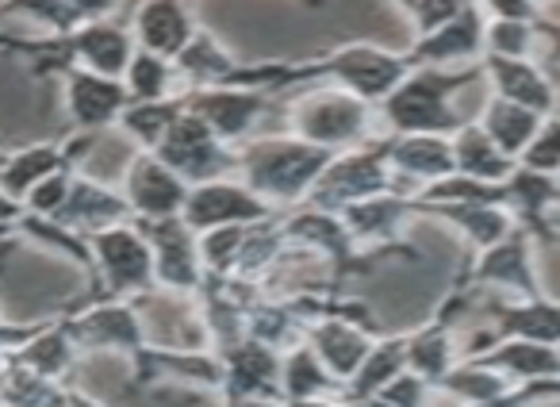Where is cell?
<instances>
[{"instance_id": "cell-1", "label": "cell", "mask_w": 560, "mask_h": 407, "mask_svg": "<svg viewBox=\"0 0 560 407\" xmlns=\"http://www.w3.org/2000/svg\"><path fill=\"white\" fill-rule=\"evenodd\" d=\"M411 70L407 50H392L381 43H342L323 55L307 58H269V62H238L226 85H257L265 93H284V89H312L330 85L361 96L376 108Z\"/></svg>"}, {"instance_id": "cell-2", "label": "cell", "mask_w": 560, "mask_h": 407, "mask_svg": "<svg viewBox=\"0 0 560 407\" xmlns=\"http://www.w3.org/2000/svg\"><path fill=\"white\" fill-rule=\"evenodd\" d=\"M330 150L312 147L296 135H261L234 147V177L257 193L272 212H292L307 203L319 173L327 170Z\"/></svg>"}, {"instance_id": "cell-3", "label": "cell", "mask_w": 560, "mask_h": 407, "mask_svg": "<svg viewBox=\"0 0 560 407\" xmlns=\"http://www.w3.org/2000/svg\"><path fill=\"white\" fill-rule=\"evenodd\" d=\"M483 78L480 66L438 70V66H411L407 78L376 104L388 135H453L465 116L453 108L460 93Z\"/></svg>"}, {"instance_id": "cell-4", "label": "cell", "mask_w": 560, "mask_h": 407, "mask_svg": "<svg viewBox=\"0 0 560 407\" xmlns=\"http://www.w3.org/2000/svg\"><path fill=\"white\" fill-rule=\"evenodd\" d=\"M284 124L296 139L330 150V154H342V150H353L361 142H373L376 108L361 96L346 93V89L312 85L289 101Z\"/></svg>"}, {"instance_id": "cell-5", "label": "cell", "mask_w": 560, "mask_h": 407, "mask_svg": "<svg viewBox=\"0 0 560 407\" xmlns=\"http://www.w3.org/2000/svg\"><path fill=\"white\" fill-rule=\"evenodd\" d=\"M89 254H93V296H116V300H142L158 289L154 284V258L150 243L135 220L104 228L89 235Z\"/></svg>"}, {"instance_id": "cell-6", "label": "cell", "mask_w": 560, "mask_h": 407, "mask_svg": "<svg viewBox=\"0 0 560 407\" xmlns=\"http://www.w3.org/2000/svg\"><path fill=\"white\" fill-rule=\"evenodd\" d=\"M62 323L81 353H119L131 361L150 342L147 319H142V307L135 300L93 296L81 307H73L70 315H62Z\"/></svg>"}, {"instance_id": "cell-7", "label": "cell", "mask_w": 560, "mask_h": 407, "mask_svg": "<svg viewBox=\"0 0 560 407\" xmlns=\"http://www.w3.org/2000/svg\"><path fill=\"white\" fill-rule=\"evenodd\" d=\"M396 188V177L388 170V158H384L381 139L361 142L353 150H342L327 162V170L319 173L312 196H307V208H323V212H342L350 203L369 200L376 193H388Z\"/></svg>"}, {"instance_id": "cell-8", "label": "cell", "mask_w": 560, "mask_h": 407, "mask_svg": "<svg viewBox=\"0 0 560 407\" xmlns=\"http://www.w3.org/2000/svg\"><path fill=\"white\" fill-rule=\"evenodd\" d=\"M376 338H381V330L373 327L365 307L353 312V304H346V300H330V312L312 319L304 330V342L319 353V361L330 369V376H335L342 388L361 369V361L373 350Z\"/></svg>"}, {"instance_id": "cell-9", "label": "cell", "mask_w": 560, "mask_h": 407, "mask_svg": "<svg viewBox=\"0 0 560 407\" xmlns=\"http://www.w3.org/2000/svg\"><path fill=\"white\" fill-rule=\"evenodd\" d=\"M135 223H139L150 243L158 292L196 296L203 289V281H208V269H203L200 258V235L180 216H173V220H135Z\"/></svg>"}, {"instance_id": "cell-10", "label": "cell", "mask_w": 560, "mask_h": 407, "mask_svg": "<svg viewBox=\"0 0 560 407\" xmlns=\"http://www.w3.org/2000/svg\"><path fill=\"white\" fill-rule=\"evenodd\" d=\"M154 154L170 165L177 177H185L188 185H203L215 177H234V147H226L208 124L185 112L173 119V127L165 131V139L154 147Z\"/></svg>"}, {"instance_id": "cell-11", "label": "cell", "mask_w": 560, "mask_h": 407, "mask_svg": "<svg viewBox=\"0 0 560 407\" xmlns=\"http://www.w3.org/2000/svg\"><path fill=\"white\" fill-rule=\"evenodd\" d=\"M269 101L272 93H265L257 85H208L180 93L185 112H192L200 124H208L226 147H242L246 139H254Z\"/></svg>"}, {"instance_id": "cell-12", "label": "cell", "mask_w": 560, "mask_h": 407, "mask_svg": "<svg viewBox=\"0 0 560 407\" xmlns=\"http://www.w3.org/2000/svg\"><path fill=\"white\" fill-rule=\"evenodd\" d=\"M468 289H495L499 296H541L537 277V243L526 228H514L495 246L472 254V266L465 269Z\"/></svg>"}, {"instance_id": "cell-13", "label": "cell", "mask_w": 560, "mask_h": 407, "mask_svg": "<svg viewBox=\"0 0 560 407\" xmlns=\"http://www.w3.org/2000/svg\"><path fill=\"white\" fill-rule=\"evenodd\" d=\"M269 203L261 200L257 193H249L238 177H215V181H203V185L188 188V200H185V212L180 220L203 235V231H219V228H249V223H261L272 220Z\"/></svg>"}, {"instance_id": "cell-14", "label": "cell", "mask_w": 560, "mask_h": 407, "mask_svg": "<svg viewBox=\"0 0 560 407\" xmlns=\"http://www.w3.org/2000/svg\"><path fill=\"white\" fill-rule=\"evenodd\" d=\"M96 139L101 135L73 131L62 142H32V147H20L12 154H0V188L12 196V200L24 203V196L32 193L39 181H47L50 173L62 170H81L89 154H93Z\"/></svg>"}, {"instance_id": "cell-15", "label": "cell", "mask_w": 560, "mask_h": 407, "mask_svg": "<svg viewBox=\"0 0 560 407\" xmlns=\"http://www.w3.org/2000/svg\"><path fill=\"white\" fill-rule=\"evenodd\" d=\"M280 223H284L289 243L296 246V251L319 258L323 266L335 269L338 281H342L353 266H361V261L369 258V254L353 243L350 228H346L338 212H323V208H307V203H300V208H292V212L280 216Z\"/></svg>"}, {"instance_id": "cell-16", "label": "cell", "mask_w": 560, "mask_h": 407, "mask_svg": "<svg viewBox=\"0 0 560 407\" xmlns=\"http://www.w3.org/2000/svg\"><path fill=\"white\" fill-rule=\"evenodd\" d=\"M188 181L177 177L154 150H135V158L124 170V200L135 220H173L185 212Z\"/></svg>"}, {"instance_id": "cell-17", "label": "cell", "mask_w": 560, "mask_h": 407, "mask_svg": "<svg viewBox=\"0 0 560 407\" xmlns=\"http://www.w3.org/2000/svg\"><path fill=\"white\" fill-rule=\"evenodd\" d=\"M58 78H62V101L66 112H70L73 131H85V135L112 131L119 124V116H124V108L131 104V96H127L119 78H104V73L81 70V66H70Z\"/></svg>"}, {"instance_id": "cell-18", "label": "cell", "mask_w": 560, "mask_h": 407, "mask_svg": "<svg viewBox=\"0 0 560 407\" xmlns=\"http://www.w3.org/2000/svg\"><path fill=\"white\" fill-rule=\"evenodd\" d=\"M342 223L350 228L353 243L365 254L376 251H392V246L404 243L407 228L415 220V200L411 193H399V188H388V193H376L369 200H358L350 208H342Z\"/></svg>"}, {"instance_id": "cell-19", "label": "cell", "mask_w": 560, "mask_h": 407, "mask_svg": "<svg viewBox=\"0 0 560 407\" xmlns=\"http://www.w3.org/2000/svg\"><path fill=\"white\" fill-rule=\"evenodd\" d=\"M388 170L396 177L399 193H419L434 181L450 177L453 170V142L450 135H384L381 139Z\"/></svg>"}, {"instance_id": "cell-20", "label": "cell", "mask_w": 560, "mask_h": 407, "mask_svg": "<svg viewBox=\"0 0 560 407\" xmlns=\"http://www.w3.org/2000/svg\"><path fill=\"white\" fill-rule=\"evenodd\" d=\"M62 47L70 66L104 73V78H124L127 62L135 55V35L127 20H81L70 35H62Z\"/></svg>"}, {"instance_id": "cell-21", "label": "cell", "mask_w": 560, "mask_h": 407, "mask_svg": "<svg viewBox=\"0 0 560 407\" xmlns=\"http://www.w3.org/2000/svg\"><path fill=\"white\" fill-rule=\"evenodd\" d=\"M483 32H488V16L480 4L465 9L457 20L430 35H419L407 50L411 66H438V70H460V66H480L483 58Z\"/></svg>"}, {"instance_id": "cell-22", "label": "cell", "mask_w": 560, "mask_h": 407, "mask_svg": "<svg viewBox=\"0 0 560 407\" xmlns=\"http://www.w3.org/2000/svg\"><path fill=\"white\" fill-rule=\"evenodd\" d=\"M480 73L491 85V96H499V101L522 104V108L537 112V116H552V112H557L560 85L545 73V66L534 62V58L483 55Z\"/></svg>"}, {"instance_id": "cell-23", "label": "cell", "mask_w": 560, "mask_h": 407, "mask_svg": "<svg viewBox=\"0 0 560 407\" xmlns=\"http://www.w3.org/2000/svg\"><path fill=\"white\" fill-rule=\"evenodd\" d=\"M127 27L135 35V47L173 62L188 47V39L200 32V20L188 0H139Z\"/></svg>"}, {"instance_id": "cell-24", "label": "cell", "mask_w": 560, "mask_h": 407, "mask_svg": "<svg viewBox=\"0 0 560 407\" xmlns=\"http://www.w3.org/2000/svg\"><path fill=\"white\" fill-rule=\"evenodd\" d=\"M223 381H219V399L238 396H277L280 399V350L257 342V338H238L234 346L219 350Z\"/></svg>"}, {"instance_id": "cell-25", "label": "cell", "mask_w": 560, "mask_h": 407, "mask_svg": "<svg viewBox=\"0 0 560 407\" xmlns=\"http://www.w3.org/2000/svg\"><path fill=\"white\" fill-rule=\"evenodd\" d=\"M491 319V338H529L560 346V300L557 296H491L483 304Z\"/></svg>"}, {"instance_id": "cell-26", "label": "cell", "mask_w": 560, "mask_h": 407, "mask_svg": "<svg viewBox=\"0 0 560 407\" xmlns=\"http://www.w3.org/2000/svg\"><path fill=\"white\" fill-rule=\"evenodd\" d=\"M135 220L131 208H127L124 193L119 188H108L104 181L89 177V173H73V185H70V200L62 203V212L55 216V223L70 228L73 235L89 239L104 228H116V223Z\"/></svg>"}, {"instance_id": "cell-27", "label": "cell", "mask_w": 560, "mask_h": 407, "mask_svg": "<svg viewBox=\"0 0 560 407\" xmlns=\"http://www.w3.org/2000/svg\"><path fill=\"white\" fill-rule=\"evenodd\" d=\"M468 358H480L495 373H503L511 384H534V381H560V350L529 338H491Z\"/></svg>"}, {"instance_id": "cell-28", "label": "cell", "mask_w": 560, "mask_h": 407, "mask_svg": "<svg viewBox=\"0 0 560 407\" xmlns=\"http://www.w3.org/2000/svg\"><path fill=\"white\" fill-rule=\"evenodd\" d=\"M415 216H430V220L457 231L472 254L488 251L518 228L503 203H415Z\"/></svg>"}, {"instance_id": "cell-29", "label": "cell", "mask_w": 560, "mask_h": 407, "mask_svg": "<svg viewBox=\"0 0 560 407\" xmlns=\"http://www.w3.org/2000/svg\"><path fill=\"white\" fill-rule=\"evenodd\" d=\"M78 342L70 338V330H66L62 315L58 319H47V323H35V330L24 338V342L12 350V358L20 361V365L35 369V373L50 376V381H70L73 365H78Z\"/></svg>"}, {"instance_id": "cell-30", "label": "cell", "mask_w": 560, "mask_h": 407, "mask_svg": "<svg viewBox=\"0 0 560 407\" xmlns=\"http://www.w3.org/2000/svg\"><path fill=\"white\" fill-rule=\"evenodd\" d=\"M460 361V346H457V327L442 323L434 315L422 327L407 330V369L415 376H422L427 384H442L450 376V369Z\"/></svg>"}, {"instance_id": "cell-31", "label": "cell", "mask_w": 560, "mask_h": 407, "mask_svg": "<svg viewBox=\"0 0 560 407\" xmlns=\"http://www.w3.org/2000/svg\"><path fill=\"white\" fill-rule=\"evenodd\" d=\"M173 66H177L180 89H208V85H226L231 73L238 70V58L200 24V32L173 58Z\"/></svg>"}, {"instance_id": "cell-32", "label": "cell", "mask_w": 560, "mask_h": 407, "mask_svg": "<svg viewBox=\"0 0 560 407\" xmlns=\"http://www.w3.org/2000/svg\"><path fill=\"white\" fill-rule=\"evenodd\" d=\"M450 142H453V170L465 173V177L499 185V181L518 165L514 158H506L503 150L488 139V131H483L476 119H465V124L450 135Z\"/></svg>"}, {"instance_id": "cell-33", "label": "cell", "mask_w": 560, "mask_h": 407, "mask_svg": "<svg viewBox=\"0 0 560 407\" xmlns=\"http://www.w3.org/2000/svg\"><path fill=\"white\" fill-rule=\"evenodd\" d=\"M312 396H342V384L330 376L319 353L307 342H296L280 353V399H312Z\"/></svg>"}, {"instance_id": "cell-34", "label": "cell", "mask_w": 560, "mask_h": 407, "mask_svg": "<svg viewBox=\"0 0 560 407\" xmlns=\"http://www.w3.org/2000/svg\"><path fill=\"white\" fill-rule=\"evenodd\" d=\"M399 373H407V335H381L373 342V350L365 353L358 373L346 381L342 399L381 396Z\"/></svg>"}, {"instance_id": "cell-35", "label": "cell", "mask_w": 560, "mask_h": 407, "mask_svg": "<svg viewBox=\"0 0 560 407\" xmlns=\"http://www.w3.org/2000/svg\"><path fill=\"white\" fill-rule=\"evenodd\" d=\"M541 119L545 116L522 108V104L488 96V101H483V108H480V116H476V124L488 131V139L495 142L506 158H514V162H518V154L526 150V142L534 139V131H537V124H541Z\"/></svg>"}, {"instance_id": "cell-36", "label": "cell", "mask_w": 560, "mask_h": 407, "mask_svg": "<svg viewBox=\"0 0 560 407\" xmlns=\"http://www.w3.org/2000/svg\"><path fill=\"white\" fill-rule=\"evenodd\" d=\"M511 388L514 384L506 381L503 373H495L491 365H483L480 358H460L457 365L450 369V376L438 384V392L460 399L465 407H488V404H495V399H503Z\"/></svg>"}, {"instance_id": "cell-37", "label": "cell", "mask_w": 560, "mask_h": 407, "mask_svg": "<svg viewBox=\"0 0 560 407\" xmlns=\"http://www.w3.org/2000/svg\"><path fill=\"white\" fill-rule=\"evenodd\" d=\"M66 384L20 365L9 353L0 365V407H62Z\"/></svg>"}, {"instance_id": "cell-38", "label": "cell", "mask_w": 560, "mask_h": 407, "mask_svg": "<svg viewBox=\"0 0 560 407\" xmlns=\"http://www.w3.org/2000/svg\"><path fill=\"white\" fill-rule=\"evenodd\" d=\"M124 89L131 101H170V96H180V78H177V66L162 55H150V50L135 47L131 62L124 70Z\"/></svg>"}, {"instance_id": "cell-39", "label": "cell", "mask_w": 560, "mask_h": 407, "mask_svg": "<svg viewBox=\"0 0 560 407\" xmlns=\"http://www.w3.org/2000/svg\"><path fill=\"white\" fill-rule=\"evenodd\" d=\"M180 116V96L170 101H131L119 116L116 131H124L135 142V150H154Z\"/></svg>"}, {"instance_id": "cell-40", "label": "cell", "mask_w": 560, "mask_h": 407, "mask_svg": "<svg viewBox=\"0 0 560 407\" xmlns=\"http://www.w3.org/2000/svg\"><path fill=\"white\" fill-rule=\"evenodd\" d=\"M4 16L32 20V24L47 27L50 35H70L81 24V16L66 0H0V20Z\"/></svg>"}, {"instance_id": "cell-41", "label": "cell", "mask_w": 560, "mask_h": 407, "mask_svg": "<svg viewBox=\"0 0 560 407\" xmlns=\"http://www.w3.org/2000/svg\"><path fill=\"white\" fill-rule=\"evenodd\" d=\"M537 47V27L526 20H488L483 32V55L499 58H534Z\"/></svg>"}, {"instance_id": "cell-42", "label": "cell", "mask_w": 560, "mask_h": 407, "mask_svg": "<svg viewBox=\"0 0 560 407\" xmlns=\"http://www.w3.org/2000/svg\"><path fill=\"white\" fill-rule=\"evenodd\" d=\"M522 170H534V173H549V177H560V116H545L537 124L534 139L526 142V150L518 154Z\"/></svg>"}, {"instance_id": "cell-43", "label": "cell", "mask_w": 560, "mask_h": 407, "mask_svg": "<svg viewBox=\"0 0 560 407\" xmlns=\"http://www.w3.org/2000/svg\"><path fill=\"white\" fill-rule=\"evenodd\" d=\"M73 173L78 170H62V173H50L47 181H39V185L24 196V212L39 216V220H55V216L62 212V203L70 200Z\"/></svg>"}, {"instance_id": "cell-44", "label": "cell", "mask_w": 560, "mask_h": 407, "mask_svg": "<svg viewBox=\"0 0 560 407\" xmlns=\"http://www.w3.org/2000/svg\"><path fill=\"white\" fill-rule=\"evenodd\" d=\"M465 9H472V0H419L407 20H411L415 39H419V35H430V32H438V27L450 24V20H457Z\"/></svg>"}, {"instance_id": "cell-45", "label": "cell", "mask_w": 560, "mask_h": 407, "mask_svg": "<svg viewBox=\"0 0 560 407\" xmlns=\"http://www.w3.org/2000/svg\"><path fill=\"white\" fill-rule=\"evenodd\" d=\"M434 392H438L434 384H427L422 376H415L411 369H407V373H399L396 381L381 392V399H388L392 407H430L434 404Z\"/></svg>"}, {"instance_id": "cell-46", "label": "cell", "mask_w": 560, "mask_h": 407, "mask_svg": "<svg viewBox=\"0 0 560 407\" xmlns=\"http://www.w3.org/2000/svg\"><path fill=\"white\" fill-rule=\"evenodd\" d=\"M480 9L488 20H526V24H534L541 16V9H537L534 0H483Z\"/></svg>"}, {"instance_id": "cell-47", "label": "cell", "mask_w": 560, "mask_h": 407, "mask_svg": "<svg viewBox=\"0 0 560 407\" xmlns=\"http://www.w3.org/2000/svg\"><path fill=\"white\" fill-rule=\"evenodd\" d=\"M81 20H112L124 12V0H66Z\"/></svg>"}, {"instance_id": "cell-48", "label": "cell", "mask_w": 560, "mask_h": 407, "mask_svg": "<svg viewBox=\"0 0 560 407\" xmlns=\"http://www.w3.org/2000/svg\"><path fill=\"white\" fill-rule=\"evenodd\" d=\"M534 27H537V43H545V58H549V66H560V20L537 16Z\"/></svg>"}, {"instance_id": "cell-49", "label": "cell", "mask_w": 560, "mask_h": 407, "mask_svg": "<svg viewBox=\"0 0 560 407\" xmlns=\"http://www.w3.org/2000/svg\"><path fill=\"white\" fill-rule=\"evenodd\" d=\"M20 220H24V203L12 200V196L0 188V235H12Z\"/></svg>"}, {"instance_id": "cell-50", "label": "cell", "mask_w": 560, "mask_h": 407, "mask_svg": "<svg viewBox=\"0 0 560 407\" xmlns=\"http://www.w3.org/2000/svg\"><path fill=\"white\" fill-rule=\"evenodd\" d=\"M32 330H35V323H27V327H12V323L4 319V315H0V342H9L12 350H16V346L24 342V338L32 335Z\"/></svg>"}, {"instance_id": "cell-51", "label": "cell", "mask_w": 560, "mask_h": 407, "mask_svg": "<svg viewBox=\"0 0 560 407\" xmlns=\"http://www.w3.org/2000/svg\"><path fill=\"white\" fill-rule=\"evenodd\" d=\"M62 407H104L96 396H89L85 388H73V384H66V396H62Z\"/></svg>"}, {"instance_id": "cell-52", "label": "cell", "mask_w": 560, "mask_h": 407, "mask_svg": "<svg viewBox=\"0 0 560 407\" xmlns=\"http://www.w3.org/2000/svg\"><path fill=\"white\" fill-rule=\"evenodd\" d=\"M223 407H284V399H277V396H238V399H223Z\"/></svg>"}, {"instance_id": "cell-53", "label": "cell", "mask_w": 560, "mask_h": 407, "mask_svg": "<svg viewBox=\"0 0 560 407\" xmlns=\"http://www.w3.org/2000/svg\"><path fill=\"white\" fill-rule=\"evenodd\" d=\"M284 407H346L342 396H312V399H289Z\"/></svg>"}, {"instance_id": "cell-54", "label": "cell", "mask_w": 560, "mask_h": 407, "mask_svg": "<svg viewBox=\"0 0 560 407\" xmlns=\"http://www.w3.org/2000/svg\"><path fill=\"white\" fill-rule=\"evenodd\" d=\"M346 407H392V404L381 396H365V399H346Z\"/></svg>"}, {"instance_id": "cell-55", "label": "cell", "mask_w": 560, "mask_h": 407, "mask_svg": "<svg viewBox=\"0 0 560 407\" xmlns=\"http://www.w3.org/2000/svg\"><path fill=\"white\" fill-rule=\"evenodd\" d=\"M388 4H392V9H396V12H404V16H411L415 4H419V0H388Z\"/></svg>"}, {"instance_id": "cell-56", "label": "cell", "mask_w": 560, "mask_h": 407, "mask_svg": "<svg viewBox=\"0 0 560 407\" xmlns=\"http://www.w3.org/2000/svg\"><path fill=\"white\" fill-rule=\"evenodd\" d=\"M9 353H12V346H9V342H0V365L9 361Z\"/></svg>"}, {"instance_id": "cell-57", "label": "cell", "mask_w": 560, "mask_h": 407, "mask_svg": "<svg viewBox=\"0 0 560 407\" xmlns=\"http://www.w3.org/2000/svg\"><path fill=\"white\" fill-rule=\"evenodd\" d=\"M307 4H312V9H319V4H323V0H307Z\"/></svg>"}, {"instance_id": "cell-58", "label": "cell", "mask_w": 560, "mask_h": 407, "mask_svg": "<svg viewBox=\"0 0 560 407\" xmlns=\"http://www.w3.org/2000/svg\"><path fill=\"white\" fill-rule=\"evenodd\" d=\"M534 4H537V9H541V4H545V0H534Z\"/></svg>"}, {"instance_id": "cell-59", "label": "cell", "mask_w": 560, "mask_h": 407, "mask_svg": "<svg viewBox=\"0 0 560 407\" xmlns=\"http://www.w3.org/2000/svg\"><path fill=\"white\" fill-rule=\"evenodd\" d=\"M124 4H139V0H124Z\"/></svg>"}, {"instance_id": "cell-60", "label": "cell", "mask_w": 560, "mask_h": 407, "mask_svg": "<svg viewBox=\"0 0 560 407\" xmlns=\"http://www.w3.org/2000/svg\"><path fill=\"white\" fill-rule=\"evenodd\" d=\"M557 116H560V96H557Z\"/></svg>"}, {"instance_id": "cell-61", "label": "cell", "mask_w": 560, "mask_h": 407, "mask_svg": "<svg viewBox=\"0 0 560 407\" xmlns=\"http://www.w3.org/2000/svg\"><path fill=\"white\" fill-rule=\"evenodd\" d=\"M472 4H483V0H472Z\"/></svg>"}, {"instance_id": "cell-62", "label": "cell", "mask_w": 560, "mask_h": 407, "mask_svg": "<svg viewBox=\"0 0 560 407\" xmlns=\"http://www.w3.org/2000/svg\"><path fill=\"white\" fill-rule=\"evenodd\" d=\"M557 350H560V346H557Z\"/></svg>"}]
</instances>
